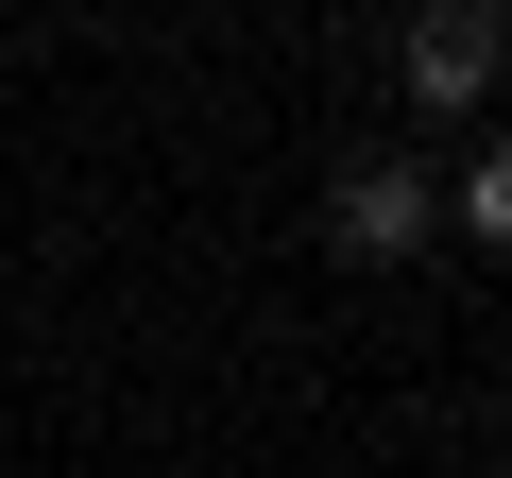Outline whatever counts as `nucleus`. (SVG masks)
Returning a JSON list of instances; mask_svg holds the SVG:
<instances>
[{
	"label": "nucleus",
	"instance_id": "3",
	"mask_svg": "<svg viewBox=\"0 0 512 478\" xmlns=\"http://www.w3.org/2000/svg\"><path fill=\"white\" fill-rule=\"evenodd\" d=\"M461 222H478V239H495V257H512V137H495V154L461 171Z\"/></svg>",
	"mask_w": 512,
	"mask_h": 478
},
{
	"label": "nucleus",
	"instance_id": "1",
	"mask_svg": "<svg viewBox=\"0 0 512 478\" xmlns=\"http://www.w3.org/2000/svg\"><path fill=\"white\" fill-rule=\"evenodd\" d=\"M495 52H512V0H427L410 18V103H478Z\"/></svg>",
	"mask_w": 512,
	"mask_h": 478
},
{
	"label": "nucleus",
	"instance_id": "2",
	"mask_svg": "<svg viewBox=\"0 0 512 478\" xmlns=\"http://www.w3.org/2000/svg\"><path fill=\"white\" fill-rule=\"evenodd\" d=\"M325 239H342V257H410V239H427V171L359 154V171L325 188Z\"/></svg>",
	"mask_w": 512,
	"mask_h": 478
}]
</instances>
